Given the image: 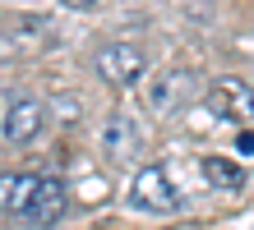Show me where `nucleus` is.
Instances as JSON below:
<instances>
[{"label":"nucleus","instance_id":"f257e3e1","mask_svg":"<svg viewBox=\"0 0 254 230\" xmlns=\"http://www.w3.org/2000/svg\"><path fill=\"white\" fill-rule=\"evenodd\" d=\"M51 46H56V28L47 19H9V23H0V65L37 60Z\"/></svg>","mask_w":254,"mask_h":230},{"label":"nucleus","instance_id":"f03ea898","mask_svg":"<svg viewBox=\"0 0 254 230\" xmlns=\"http://www.w3.org/2000/svg\"><path fill=\"white\" fill-rule=\"evenodd\" d=\"M203 101H208V111L217 120H231V125H250L254 120V88L245 79H236V74L213 79L208 92H203Z\"/></svg>","mask_w":254,"mask_h":230},{"label":"nucleus","instance_id":"7ed1b4c3","mask_svg":"<svg viewBox=\"0 0 254 230\" xmlns=\"http://www.w3.org/2000/svg\"><path fill=\"white\" fill-rule=\"evenodd\" d=\"M143 69H148V55H143L134 42H111V46H102V51H97V74H102L111 88L139 83Z\"/></svg>","mask_w":254,"mask_h":230},{"label":"nucleus","instance_id":"20e7f679","mask_svg":"<svg viewBox=\"0 0 254 230\" xmlns=\"http://www.w3.org/2000/svg\"><path fill=\"white\" fill-rule=\"evenodd\" d=\"M129 198L143 212H181V193H176V184L167 180L162 166H143L129 184Z\"/></svg>","mask_w":254,"mask_h":230},{"label":"nucleus","instance_id":"39448f33","mask_svg":"<svg viewBox=\"0 0 254 230\" xmlns=\"http://www.w3.org/2000/svg\"><path fill=\"white\" fill-rule=\"evenodd\" d=\"M190 88H194V74L190 69H167V74H157V79L143 88V106L153 115H171L176 106H185Z\"/></svg>","mask_w":254,"mask_h":230},{"label":"nucleus","instance_id":"423d86ee","mask_svg":"<svg viewBox=\"0 0 254 230\" xmlns=\"http://www.w3.org/2000/svg\"><path fill=\"white\" fill-rule=\"evenodd\" d=\"M47 129V106L37 97H19L9 101L5 120H0V134H5V143H33V138Z\"/></svg>","mask_w":254,"mask_h":230},{"label":"nucleus","instance_id":"0eeeda50","mask_svg":"<svg viewBox=\"0 0 254 230\" xmlns=\"http://www.w3.org/2000/svg\"><path fill=\"white\" fill-rule=\"evenodd\" d=\"M139 143H143V134H139V125H134L129 115H111L107 120V129H102V147H107V157L116 166H129L134 157H139Z\"/></svg>","mask_w":254,"mask_h":230},{"label":"nucleus","instance_id":"6e6552de","mask_svg":"<svg viewBox=\"0 0 254 230\" xmlns=\"http://www.w3.org/2000/svg\"><path fill=\"white\" fill-rule=\"evenodd\" d=\"M65 207H69V189H65V180L42 175L37 198H33V207H28L23 217H28V221H37V226H56V221L65 217Z\"/></svg>","mask_w":254,"mask_h":230},{"label":"nucleus","instance_id":"1a4fd4ad","mask_svg":"<svg viewBox=\"0 0 254 230\" xmlns=\"http://www.w3.org/2000/svg\"><path fill=\"white\" fill-rule=\"evenodd\" d=\"M37 184H42V175H28V171H9V175H0V212H9V217H23V212L33 207V198H37Z\"/></svg>","mask_w":254,"mask_h":230},{"label":"nucleus","instance_id":"9d476101","mask_svg":"<svg viewBox=\"0 0 254 230\" xmlns=\"http://www.w3.org/2000/svg\"><path fill=\"white\" fill-rule=\"evenodd\" d=\"M203 180L213 184V189H227V193H236L245 184V171L236 166L231 157H203Z\"/></svg>","mask_w":254,"mask_h":230},{"label":"nucleus","instance_id":"9b49d317","mask_svg":"<svg viewBox=\"0 0 254 230\" xmlns=\"http://www.w3.org/2000/svg\"><path fill=\"white\" fill-rule=\"evenodd\" d=\"M65 9H88V5H97V0H61Z\"/></svg>","mask_w":254,"mask_h":230}]
</instances>
